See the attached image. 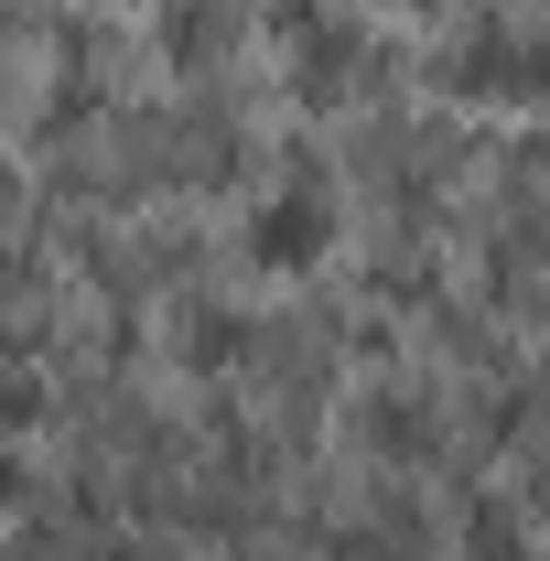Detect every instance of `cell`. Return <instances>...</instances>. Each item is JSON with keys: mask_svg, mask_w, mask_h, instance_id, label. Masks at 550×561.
<instances>
[{"mask_svg": "<svg viewBox=\"0 0 550 561\" xmlns=\"http://www.w3.org/2000/svg\"><path fill=\"white\" fill-rule=\"evenodd\" d=\"M475 561H507V507H475Z\"/></svg>", "mask_w": 550, "mask_h": 561, "instance_id": "cell-3", "label": "cell"}, {"mask_svg": "<svg viewBox=\"0 0 550 561\" xmlns=\"http://www.w3.org/2000/svg\"><path fill=\"white\" fill-rule=\"evenodd\" d=\"M22 486V454H11V432H0V496Z\"/></svg>", "mask_w": 550, "mask_h": 561, "instance_id": "cell-4", "label": "cell"}, {"mask_svg": "<svg viewBox=\"0 0 550 561\" xmlns=\"http://www.w3.org/2000/svg\"><path fill=\"white\" fill-rule=\"evenodd\" d=\"M33 400H44V389H33V378H11V367H0V432H11V421H33Z\"/></svg>", "mask_w": 550, "mask_h": 561, "instance_id": "cell-2", "label": "cell"}, {"mask_svg": "<svg viewBox=\"0 0 550 561\" xmlns=\"http://www.w3.org/2000/svg\"><path fill=\"white\" fill-rule=\"evenodd\" d=\"M249 271H313L324 260V238H335V216H324V195H302V184H280V195H260L249 206Z\"/></svg>", "mask_w": 550, "mask_h": 561, "instance_id": "cell-1", "label": "cell"}]
</instances>
